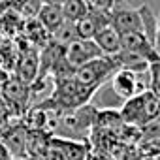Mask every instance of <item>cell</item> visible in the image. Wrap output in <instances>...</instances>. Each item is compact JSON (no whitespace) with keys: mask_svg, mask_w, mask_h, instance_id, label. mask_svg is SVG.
<instances>
[{"mask_svg":"<svg viewBox=\"0 0 160 160\" xmlns=\"http://www.w3.org/2000/svg\"><path fill=\"white\" fill-rule=\"evenodd\" d=\"M117 70H119V66H117L115 58L102 55V57H96V58L85 62L83 66L75 68L73 70V81L81 89L91 91L94 94L96 89H100L108 79H111V75Z\"/></svg>","mask_w":160,"mask_h":160,"instance_id":"6da1fadb","label":"cell"},{"mask_svg":"<svg viewBox=\"0 0 160 160\" xmlns=\"http://www.w3.org/2000/svg\"><path fill=\"white\" fill-rule=\"evenodd\" d=\"M158 108H160L158 94L147 89L124 100L121 109V119L128 124H147L149 121H154L158 117Z\"/></svg>","mask_w":160,"mask_h":160,"instance_id":"7a4b0ae2","label":"cell"},{"mask_svg":"<svg viewBox=\"0 0 160 160\" xmlns=\"http://www.w3.org/2000/svg\"><path fill=\"white\" fill-rule=\"evenodd\" d=\"M109 25L119 32H141V15L138 8L128 6L122 0H115L109 13Z\"/></svg>","mask_w":160,"mask_h":160,"instance_id":"3957f363","label":"cell"},{"mask_svg":"<svg viewBox=\"0 0 160 160\" xmlns=\"http://www.w3.org/2000/svg\"><path fill=\"white\" fill-rule=\"evenodd\" d=\"M147 73V72H145ZM145 73H134L130 70H122L119 68L113 75H111V91L117 98H121L122 102L147 91L143 85H141V75Z\"/></svg>","mask_w":160,"mask_h":160,"instance_id":"277c9868","label":"cell"},{"mask_svg":"<svg viewBox=\"0 0 160 160\" xmlns=\"http://www.w3.org/2000/svg\"><path fill=\"white\" fill-rule=\"evenodd\" d=\"M96 57H102V51L98 49L94 40H75L64 47V60L73 70Z\"/></svg>","mask_w":160,"mask_h":160,"instance_id":"5b68a950","label":"cell"},{"mask_svg":"<svg viewBox=\"0 0 160 160\" xmlns=\"http://www.w3.org/2000/svg\"><path fill=\"white\" fill-rule=\"evenodd\" d=\"M121 51H130L143 57L149 64L160 62L156 45H152L141 32H121Z\"/></svg>","mask_w":160,"mask_h":160,"instance_id":"8992f818","label":"cell"},{"mask_svg":"<svg viewBox=\"0 0 160 160\" xmlns=\"http://www.w3.org/2000/svg\"><path fill=\"white\" fill-rule=\"evenodd\" d=\"M2 100L6 106L12 108H25L28 102V85L23 83L17 75L8 77L2 83Z\"/></svg>","mask_w":160,"mask_h":160,"instance_id":"52a82bcc","label":"cell"},{"mask_svg":"<svg viewBox=\"0 0 160 160\" xmlns=\"http://www.w3.org/2000/svg\"><path fill=\"white\" fill-rule=\"evenodd\" d=\"M92 40L98 45V49L102 51V55L113 57V55H117L121 51V32L111 25L102 27Z\"/></svg>","mask_w":160,"mask_h":160,"instance_id":"ba28073f","label":"cell"},{"mask_svg":"<svg viewBox=\"0 0 160 160\" xmlns=\"http://www.w3.org/2000/svg\"><path fill=\"white\" fill-rule=\"evenodd\" d=\"M38 72H40V58H38V53L36 51H28V53H23L19 57V64H17V77L21 79L23 83L27 85H32L38 77Z\"/></svg>","mask_w":160,"mask_h":160,"instance_id":"9c48e42d","label":"cell"},{"mask_svg":"<svg viewBox=\"0 0 160 160\" xmlns=\"http://www.w3.org/2000/svg\"><path fill=\"white\" fill-rule=\"evenodd\" d=\"M38 21L40 25L49 32L53 34L64 21V15H62V10L60 6H53V4H43L40 10H38Z\"/></svg>","mask_w":160,"mask_h":160,"instance_id":"30bf717a","label":"cell"},{"mask_svg":"<svg viewBox=\"0 0 160 160\" xmlns=\"http://www.w3.org/2000/svg\"><path fill=\"white\" fill-rule=\"evenodd\" d=\"M138 10L141 15V34L152 45H156V40H158V17H156V13L147 4H141Z\"/></svg>","mask_w":160,"mask_h":160,"instance_id":"8fae6325","label":"cell"},{"mask_svg":"<svg viewBox=\"0 0 160 160\" xmlns=\"http://www.w3.org/2000/svg\"><path fill=\"white\" fill-rule=\"evenodd\" d=\"M113 58H115L119 68L130 70L134 73H145L147 68H149V62L143 57H139L136 53H130V51H119L117 55H113Z\"/></svg>","mask_w":160,"mask_h":160,"instance_id":"7c38bea8","label":"cell"},{"mask_svg":"<svg viewBox=\"0 0 160 160\" xmlns=\"http://www.w3.org/2000/svg\"><path fill=\"white\" fill-rule=\"evenodd\" d=\"M60 10H62L64 19L70 21V23L79 21L81 17H85L87 12H89V10H87V4H85V0H66V2L60 6Z\"/></svg>","mask_w":160,"mask_h":160,"instance_id":"4fadbf2b","label":"cell"},{"mask_svg":"<svg viewBox=\"0 0 160 160\" xmlns=\"http://www.w3.org/2000/svg\"><path fill=\"white\" fill-rule=\"evenodd\" d=\"M53 36V40L58 43V45H62V47H66L68 43H72V42H75V40H79L77 38V32H75V27H73V23H70V21H62V25L51 34Z\"/></svg>","mask_w":160,"mask_h":160,"instance_id":"5bb4252c","label":"cell"},{"mask_svg":"<svg viewBox=\"0 0 160 160\" xmlns=\"http://www.w3.org/2000/svg\"><path fill=\"white\" fill-rule=\"evenodd\" d=\"M85 4H87V10L91 13H106V15H109L115 0H85Z\"/></svg>","mask_w":160,"mask_h":160,"instance_id":"9a60e30c","label":"cell"},{"mask_svg":"<svg viewBox=\"0 0 160 160\" xmlns=\"http://www.w3.org/2000/svg\"><path fill=\"white\" fill-rule=\"evenodd\" d=\"M0 160H12V152L8 151V147L0 141Z\"/></svg>","mask_w":160,"mask_h":160,"instance_id":"2e32d148","label":"cell"},{"mask_svg":"<svg viewBox=\"0 0 160 160\" xmlns=\"http://www.w3.org/2000/svg\"><path fill=\"white\" fill-rule=\"evenodd\" d=\"M66 0H43V4H53V6H62Z\"/></svg>","mask_w":160,"mask_h":160,"instance_id":"e0dca14e","label":"cell"}]
</instances>
